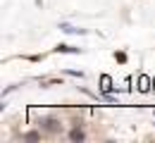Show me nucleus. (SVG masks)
Returning a JSON list of instances; mask_svg holds the SVG:
<instances>
[{
    "instance_id": "20e7f679",
    "label": "nucleus",
    "mask_w": 155,
    "mask_h": 143,
    "mask_svg": "<svg viewBox=\"0 0 155 143\" xmlns=\"http://www.w3.org/2000/svg\"><path fill=\"white\" fill-rule=\"evenodd\" d=\"M55 53H74V55H81V48H72L67 43H60L58 48H55Z\"/></svg>"
},
{
    "instance_id": "f03ea898",
    "label": "nucleus",
    "mask_w": 155,
    "mask_h": 143,
    "mask_svg": "<svg viewBox=\"0 0 155 143\" xmlns=\"http://www.w3.org/2000/svg\"><path fill=\"white\" fill-rule=\"evenodd\" d=\"M86 138V134H84V129H79V126H74L72 131H69V141H74V143H81Z\"/></svg>"
},
{
    "instance_id": "f257e3e1",
    "label": "nucleus",
    "mask_w": 155,
    "mask_h": 143,
    "mask_svg": "<svg viewBox=\"0 0 155 143\" xmlns=\"http://www.w3.org/2000/svg\"><path fill=\"white\" fill-rule=\"evenodd\" d=\"M45 129H48V131H50V134H58L60 129H62V124L58 122V119H55V117H48V119H45Z\"/></svg>"
},
{
    "instance_id": "423d86ee",
    "label": "nucleus",
    "mask_w": 155,
    "mask_h": 143,
    "mask_svg": "<svg viewBox=\"0 0 155 143\" xmlns=\"http://www.w3.org/2000/svg\"><path fill=\"white\" fill-rule=\"evenodd\" d=\"M115 60L124 64V62H127V53H115Z\"/></svg>"
},
{
    "instance_id": "7ed1b4c3",
    "label": "nucleus",
    "mask_w": 155,
    "mask_h": 143,
    "mask_svg": "<svg viewBox=\"0 0 155 143\" xmlns=\"http://www.w3.org/2000/svg\"><path fill=\"white\" fill-rule=\"evenodd\" d=\"M60 31H64V34H86V29H77L67 21H60Z\"/></svg>"
},
{
    "instance_id": "39448f33",
    "label": "nucleus",
    "mask_w": 155,
    "mask_h": 143,
    "mask_svg": "<svg viewBox=\"0 0 155 143\" xmlns=\"http://www.w3.org/2000/svg\"><path fill=\"white\" fill-rule=\"evenodd\" d=\"M38 138H41L38 131H26V134H24V141H38Z\"/></svg>"
}]
</instances>
